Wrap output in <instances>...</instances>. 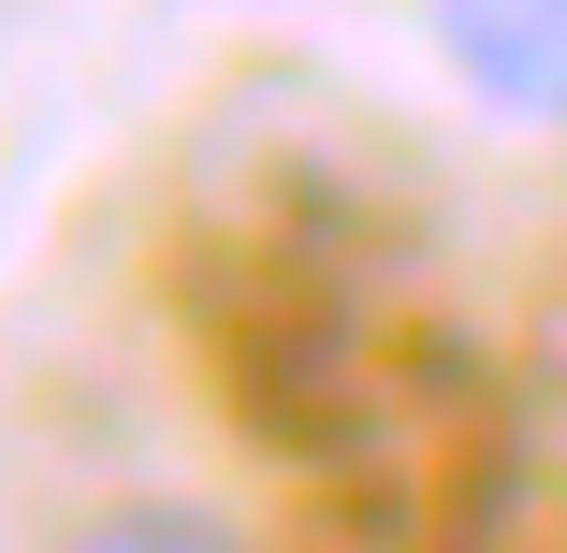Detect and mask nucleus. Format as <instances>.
<instances>
[{
    "label": "nucleus",
    "instance_id": "nucleus-1",
    "mask_svg": "<svg viewBox=\"0 0 567 553\" xmlns=\"http://www.w3.org/2000/svg\"><path fill=\"white\" fill-rule=\"evenodd\" d=\"M436 44L495 117L567 132V0H436Z\"/></svg>",
    "mask_w": 567,
    "mask_h": 553
},
{
    "label": "nucleus",
    "instance_id": "nucleus-2",
    "mask_svg": "<svg viewBox=\"0 0 567 553\" xmlns=\"http://www.w3.org/2000/svg\"><path fill=\"white\" fill-rule=\"evenodd\" d=\"M59 553H248L218 510H175V495H132V510H102V524H73Z\"/></svg>",
    "mask_w": 567,
    "mask_h": 553
}]
</instances>
